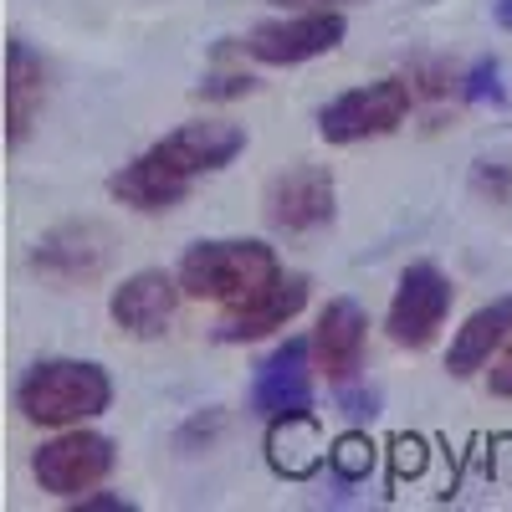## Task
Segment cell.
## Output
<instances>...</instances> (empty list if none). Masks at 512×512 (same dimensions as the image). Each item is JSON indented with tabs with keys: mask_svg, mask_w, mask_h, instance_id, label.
Listing matches in <instances>:
<instances>
[{
	"mask_svg": "<svg viewBox=\"0 0 512 512\" xmlns=\"http://www.w3.org/2000/svg\"><path fill=\"white\" fill-rule=\"evenodd\" d=\"M246 144V128L231 118H190L154 139L139 159H128L108 180V195L139 216H164V210L185 205L200 180L231 169L246 154Z\"/></svg>",
	"mask_w": 512,
	"mask_h": 512,
	"instance_id": "6da1fadb",
	"label": "cell"
},
{
	"mask_svg": "<svg viewBox=\"0 0 512 512\" xmlns=\"http://www.w3.org/2000/svg\"><path fill=\"white\" fill-rule=\"evenodd\" d=\"M113 405V374L93 359H41L16 384V410L36 431L93 425Z\"/></svg>",
	"mask_w": 512,
	"mask_h": 512,
	"instance_id": "7a4b0ae2",
	"label": "cell"
},
{
	"mask_svg": "<svg viewBox=\"0 0 512 512\" xmlns=\"http://www.w3.org/2000/svg\"><path fill=\"white\" fill-rule=\"evenodd\" d=\"M272 277H282V256L277 246L256 241V236L195 241L175 262V282L185 292V303H210V308H231L256 287H267Z\"/></svg>",
	"mask_w": 512,
	"mask_h": 512,
	"instance_id": "3957f363",
	"label": "cell"
},
{
	"mask_svg": "<svg viewBox=\"0 0 512 512\" xmlns=\"http://www.w3.org/2000/svg\"><path fill=\"white\" fill-rule=\"evenodd\" d=\"M415 113V82L410 77H374L359 82V88L338 93L318 108V139L333 149H349V144H369L405 128Z\"/></svg>",
	"mask_w": 512,
	"mask_h": 512,
	"instance_id": "277c9868",
	"label": "cell"
},
{
	"mask_svg": "<svg viewBox=\"0 0 512 512\" xmlns=\"http://www.w3.org/2000/svg\"><path fill=\"white\" fill-rule=\"evenodd\" d=\"M118 466V446L93 431V425H67V431H52L31 451V482L57 497V502H77L98 492Z\"/></svg>",
	"mask_w": 512,
	"mask_h": 512,
	"instance_id": "5b68a950",
	"label": "cell"
},
{
	"mask_svg": "<svg viewBox=\"0 0 512 512\" xmlns=\"http://www.w3.org/2000/svg\"><path fill=\"white\" fill-rule=\"evenodd\" d=\"M349 21L344 11H277L272 21H256L236 47L256 67H303L344 47Z\"/></svg>",
	"mask_w": 512,
	"mask_h": 512,
	"instance_id": "8992f818",
	"label": "cell"
},
{
	"mask_svg": "<svg viewBox=\"0 0 512 512\" xmlns=\"http://www.w3.org/2000/svg\"><path fill=\"white\" fill-rule=\"evenodd\" d=\"M451 303H456V287L451 277L436 267V262H410L395 282V297H390V313H384V328H390V344L400 349H431L446 318H451Z\"/></svg>",
	"mask_w": 512,
	"mask_h": 512,
	"instance_id": "52a82bcc",
	"label": "cell"
},
{
	"mask_svg": "<svg viewBox=\"0 0 512 512\" xmlns=\"http://www.w3.org/2000/svg\"><path fill=\"white\" fill-rule=\"evenodd\" d=\"M333 216H338V185L328 164H292L262 190V221L277 236H313Z\"/></svg>",
	"mask_w": 512,
	"mask_h": 512,
	"instance_id": "ba28073f",
	"label": "cell"
},
{
	"mask_svg": "<svg viewBox=\"0 0 512 512\" xmlns=\"http://www.w3.org/2000/svg\"><path fill=\"white\" fill-rule=\"evenodd\" d=\"M364 354H369V313L354 303V297H328L318 308V323L308 333V359H313V374L333 390L359 379L364 369Z\"/></svg>",
	"mask_w": 512,
	"mask_h": 512,
	"instance_id": "9c48e42d",
	"label": "cell"
},
{
	"mask_svg": "<svg viewBox=\"0 0 512 512\" xmlns=\"http://www.w3.org/2000/svg\"><path fill=\"white\" fill-rule=\"evenodd\" d=\"M308 292H313V282L303 272L282 267V277H272L267 287H256L251 297H241V303L221 308L216 344H256V338L282 333L287 323H297V313L308 308Z\"/></svg>",
	"mask_w": 512,
	"mask_h": 512,
	"instance_id": "30bf717a",
	"label": "cell"
},
{
	"mask_svg": "<svg viewBox=\"0 0 512 512\" xmlns=\"http://www.w3.org/2000/svg\"><path fill=\"white\" fill-rule=\"evenodd\" d=\"M185 303V292L175 282V272L164 267H139L128 272L113 292H108V318L123 338H139V344H149V338H164L169 323H175Z\"/></svg>",
	"mask_w": 512,
	"mask_h": 512,
	"instance_id": "8fae6325",
	"label": "cell"
},
{
	"mask_svg": "<svg viewBox=\"0 0 512 512\" xmlns=\"http://www.w3.org/2000/svg\"><path fill=\"white\" fill-rule=\"evenodd\" d=\"M108 256H113V236L98 221H67L31 246V272L57 287H77V282H98L108 272Z\"/></svg>",
	"mask_w": 512,
	"mask_h": 512,
	"instance_id": "7c38bea8",
	"label": "cell"
},
{
	"mask_svg": "<svg viewBox=\"0 0 512 512\" xmlns=\"http://www.w3.org/2000/svg\"><path fill=\"white\" fill-rule=\"evenodd\" d=\"M313 359H308V338H287L277 344L251 374V410L262 420L277 415H303L313 410Z\"/></svg>",
	"mask_w": 512,
	"mask_h": 512,
	"instance_id": "4fadbf2b",
	"label": "cell"
},
{
	"mask_svg": "<svg viewBox=\"0 0 512 512\" xmlns=\"http://www.w3.org/2000/svg\"><path fill=\"white\" fill-rule=\"evenodd\" d=\"M47 103H52L47 57H41L36 47H26L21 36H11V47H6V139H11V149H21L36 134Z\"/></svg>",
	"mask_w": 512,
	"mask_h": 512,
	"instance_id": "5bb4252c",
	"label": "cell"
},
{
	"mask_svg": "<svg viewBox=\"0 0 512 512\" xmlns=\"http://www.w3.org/2000/svg\"><path fill=\"white\" fill-rule=\"evenodd\" d=\"M507 333H512V292L492 297L487 308H477L472 318H466L451 338V349H446V369L456 379H472L477 369L492 364V354L507 344Z\"/></svg>",
	"mask_w": 512,
	"mask_h": 512,
	"instance_id": "9a60e30c",
	"label": "cell"
},
{
	"mask_svg": "<svg viewBox=\"0 0 512 512\" xmlns=\"http://www.w3.org/2000/svg\"><path fill=\"white\" fill-rule=\"evenodd\" d=\"M267 461L282 477H313L318 466H328V441L318 431V415H277L267 420Z\"/></svg>",
	"mask_w": 512,
	"mask_h": 512,
	"instance_id": "2e32d148",
	"label": "cell"
},
{
	"mask_svg": "<svg viewBox=\"0 0 512 512\" xmlns=\"http://www.w3.org/2000/svg\"><path fill=\"white\" fill-rule=\"evenodd\" d=\"M328 466L344 482H359V477H369V466H374V446H369V436H338L333 446H328Z\"/></svg>",
	"mask_w": 512,
	"mask_h": 512,
	"instance_id": "e0dca14e",
	"label": "cell"
},
{
	"mask_svg": "<svg viewBox=\"0 0 512 512\" xmlns=\"http://www.w3.org/2000/svg\"><path fill=\"white\" fill-rule=\"evenodd\" d=\"M251 88H256V77H246V72H216V77H205L200 98H241Z\"/></svg>",
	"mask_w": 512,
	"mask_h": 512,
	"instance_id": "ac0fdd59",
	"label": "cell"
},
{
	"mask_svg": "<svg viewBox=\"0 0 512 512\" xmlns=\"http://www.w3.org/2000/svg\"><path fill=\"white\" fill-rule=\"evenodd\" d=\"M492 395L512 400V333H507V344L492 354Z\"/></svg>",
	"mask_w": 512,
	"mask_h": 512,
	"instance_id": "d6986e66",
	"label": "cell"
},
{
	"mask_svg": "<svg viewBox=\"0 0 512 512\" xmlns=\"http://www.w3.org/2000/svg\"><path fill=\"white\" fill-rule=\"evenodd\" d=\"M272 11H354L369 6V0H267Z\"/></svg>",
	"mask_w": 512,
	"mask_h": 512,
	"instance_id": "ffe728a7",
	"label": "cell"
},
{
	"mask_svg": "<svg viewBox=\"0 0 512 512\" xmlns=\"http://www.w3.org/2000/svg\"><path fill=\"white\" fill-rule=\"evenodd\" d=\"M492 16H497V21L512 31V0H492Z\"/></svg>",
	"mask_w": 512,
	"mask_h": 512,
	"instance_id": "44dd1931",
	"label": "cell"
}]
</instances>
